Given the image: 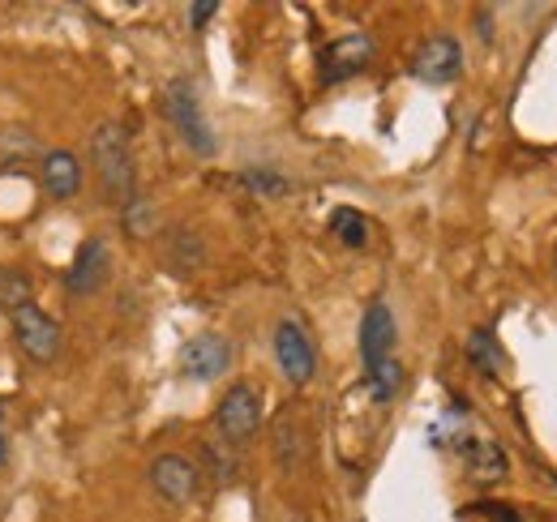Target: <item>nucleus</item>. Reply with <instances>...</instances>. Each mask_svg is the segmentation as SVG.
Segmentation results:
<instances>
[{
  "instance_id": "1",
  "label": "nucleus",
  "mask_w": 557,
  "mask_h": 522,
  "mask_svg": "<svg viewBox=\"0 0 557 522\" xmlns=\"http://www.w3.org/2000/svg\"><path fill=\"white\" fill-rule=\"evenodd\" d=\"M90 159H95V172H99V185L103 197L116 201V206H129L138 197V167H134V146L121 125L103 121L95 137H90Z\"/></svg>"
},
{
  "instance_id": "2",
  "label": "nucleus",
  "mask_w": 557,
  "mask_h": 522,
  "mask_svg": "<svg viewBox=\"0 0 557 522\" xmlns=\"http://www.w3.org/2000/svg\"><path fill=\"white\" fill-rule=\"evenodd\" d=\"M163 116L176 125L181 141H185L194 154H202V159L214 154L219 141H214V129H210L207 112H202L198 86H194L189 77H172V82L163 86Z\"/></svg>"
},
{
  "instance_id": "3",
  "label": "nucleus",
  "mask_w": 557,
  "mask_h": 522,
  "mask_svg": "<svg viewBox=\"0 0 557 522\" xmlns=\"http://www.w3.org/2000/svg\"><path fill=\"white\" fill-rule=\"evenodd\" d=\"M214 428H219V437H223L227 446L253 442L258 428H262V394H258V386L236 382L232 390L223 394L219 407H214Z\"/></svg>"
},
{
  "instance_id": "4",
  "label": "nucleus",
  "mask_w": 557,
  "mask_h": 522,
  "mask_svg": "<svg viewBox=\"0 0 557 522\" xmlns=\"http://www.w3.org/2000/svg\"><path fill=\"white\" fill-rule=\"evenodd\" d=\"M275 360L292 386H309L313 373H318L313 338H309V330L300 326L296 318H283V322L275 326Z\"/></svg>"
},
{
  "instance_id": "5",
  "label": "nucleus",
  "mask_w": 557,
  "mask_h": 522,
  "mask_svg": "<svg viewBox=\"0 0 557 522\" xmlns=\"http://www.w3.org/2000/svg\"><path fill=\"white\" fill-rule=\"evenodd\" d=\"M232 338L214 334V330H202L194 334L185 347H181V373L189 382H219L227 369H232Z\"/></svg>"
},
{
  "instance_id": "6",
  "label": "nucleus",
  "mask_w": 557,
  "mask_h": 522,
  "mask_svg": "<svg viewBox=\"0 0 557 522\" xmlns=\"http://www.w3.org/2000/svg\"><path fill=\"white\" fill-rule=\"evenodd\" d=\"M463 73V48L455 35H429L412 57V77L429 82V86H446Z\"/></svg>"
},
{
  "instance_id": "7",
  "label": "nucleus",
  "mask_w": 557,
  "mask_h": 522,
  "mask_svg": "<svg viewBox=\"0 0 557 522\" xmlns=\"http://www.w3.org/2000/svg\"><path fill=\"white\" fill-rule=\"evenodd\" d=\"M9 318H13V338H17V347H22L30 360H39V364H52V360H57V351H61V326H57L44 309L26 304V309H17V313H9Z\"/></svg>"
},
{
  "instance_id": "8",
  "label": "nucleus",
  "mask_w": 557,
  "mask_h": 522,
  "mask_svg": "<svg viewBox=\"0 0 557 522\" xmlns=\"http://www.w3.org/2000/svg\"><path fill=\"white\" fill-rule=\"evenodd\" d=\"M395 343H399V326H395L391 304L386 300H373L364 309V318H360V360H364V373L377 369L382 360H391Z\"/></svg>"
},
{
  "instance_id": "9",
  "label": "nucleus",
  "mask_w": 557,
  "mask_h": 522,
  "mask_svg": "<svg viewBox=\"0 0 557 522\" xmlns=\"http://www.w3.org/2000/svg\"><path fill=\"white\" fill-rule=\"evenodd\" d=\"M150 484L163 501L189 506L198 497V462L185 455H159L150 462Z\"/></svg>"
},
{
  "instance_id": "10",
  "label": "nucleus",
  "mask_w": 557,
  "mask_h": 522,
  "mask_svg": "<svg viewBox=\"0 0 557 522\" xmlns=\"http://www.w3.org/2000/svg\"><path fill=\"white\" fill-rule=\"evenodd\" d=\"M373 61V39L369 35H344L322 52V82H348L364 73Z\"/></svg>"
},
{
  "instance_id": "11",
  "label": "nucleus",
  "mask_w": 557,
  "mask_h": 522,
  "mask_svg": "<svg viewBox=\"0 0 557 522\" xmlns=\"http://www.w3.org/2000/svg\"><path fill=\"white\" fill-rule=\"evenodd\" d=\"M108 258H112V253H108L103 240H86V245L77 249V258H73L70 274H65L70 296H95V291L108 283V270H112Z\"/></svg>"
},
{
  "instance_id": "12",
  "label": "nucleus",
  "mask_w": 557,
  "mask_h": 522,
  "mask_svg": "<svg viewBox=\"0 0 557 522\" xmlns=\"http://www.w3.org/2000/svg\"><path fill=\"white\" fill-rule=\"evenodd\" d=\"M44 189L52 197H73L82 189V163L73 150H48L44 154Z\"/></svg>"
},
{
  "instance_id": "13",
  "label": "nucleus",
  "mask_w": 557,
  "mask_h": 522,
  "mask_svg": "<svg viewBox=\"0 0 557 522\" xmlns=\"http://www.w3.org/2000/svg\"><path fill=\"white\" fill-rule=\"evenodd\" d=\"M463 351H468V364H472L476 373H485V377H497V373H502V364H506V356H502V347H497L493 330H485V326H476L472 334H468Z\"/></svg>"
},
{
  "instance_id": "14",
  "label": "nucleus",
  "mask_w": 557,
  "mask_h": 522,
  "mask_svg": "<svg viewBox=\"0 0 557 522\" xmlns=\"http://www.w3.org/2000/svg\"><path fill=\"white\" fill-rule=\"evenodd\" d=\"M364 390H369V398L373 402H391L395 394L404 390V364L391 356V360H382L377 369H369L364 373Z\"/></svg>"
},
{
  "instance_id": "15",
  "label": "nucleus",
  "mask_w": 557,
  "mask_h": 522,
  "mask_svg": "<svg viewBox=\"0 0 557 522\" xmlns=\"http://www.w3.org/2000/svg\"><path fill=\"white\" fill-rule=\"evenodd\" d=\"M168 261H176V270H198L207 261V245L194 227H176L168 240Z\"/></svg>"
},
{
  "instance_id": "16",
  "label": "nucleus",
  "mask_w": 557,
  "mask_h": 522,
  "mask_svg": "<svg viewBox=\"0 0 557 522\" xmlns=\"http://www.w3.org/2000/svg\"><path fill=\"white\" fill-rule=\"evenodd\" d=\"M275 458L283 471H296L300 462H305V433H300V424L292 420V415H283L275 428Z\"/></svg>"
},
{
  "instance_id": "17",
  "label": "nucleus",
  "mask_w": 557,
  "mask_h": 522,
  "mask_svg": "<svg viewBox=\"0 0 557 522\" xmlns=\"http://www.w3.org/2000/svg\"><path fill=\"white\" fill-rule=\"evenodd\" d=\"M463 455H468L472 475H476V480H485V484H493V480H502V475H506V455H502L493 442H468V446H463Z\"/></svg>"
},
{
  "instance_id": "18",
  "label": "nucleus",
  "mask_w": 557,
  "mask_h": 522,
  "mask_svg": "<svg viewBox=\"0 0 557 522\" xmlns=\"http://www.w3.org/2000/svg\"><path fill=\"white\" fill-rule=\"evenodd\" d=\"M331 232H335L348 249H364V245H369V219H364L360 210H351V206H339V210L331 214Z\"/></svg>"
},
{
  "instance_id": "19",
  "label": "nucleus",
  "mask_w": 557,
  "mask_h": 522,
  "mask_svg": "<svg viewBox=\"0 0 557 522\" xmlns=\"http://www.w3.org/2000/svg\"><path fill=\"white\" fill-rule=\"evenodd\" d=\"M30 296H35L30 278H26L22 270H13V265H0V309L17 313V309H26V304H30Z\"/></svg>"
},
{
  "instance_id": "20",
  "label": "nucleus",
  "mask_w": 557,
  "mask_h": 522,
  "mask_svg": "<svg viewBox=\"0 0 557 522\" xmlns=\"http://www.w3.org/2000/svg\"><path fill=\"white\" fill-rule=\"evenodd\" d=\"M240 185L258 197H283L287 189H292L287 176H278V172H271V167H245V172H240Z\"/></svg>"
},
{
  "instance_id": "21",
  "label": "nucleus",
  "mask_w": 557,
  "mask_h": 522,
  "mask_svg": "<svg viewBox=\"0 0 557 522\" xmlns=\"http://www.w3.org/2000/svg\"><path fill=\"white\" fill-rule=\"evenodd\" d=\"M35 150H39V141H35L30 129H22V125H4V129H0V163L26 159V154H35Z\"/></svg>"
},
{
  "instance_id": "22",
  "label": "nucleus",
  "mask_w": 557,
  "mask_h": 522,
  "mask_svg": "<svg viewBox=\"0 0 557 522\" xmlns=\"http://www.w3.org/2000/svg\"><path fill=\"white\" fill-rule=\"evenodd\" d=\"M121 210H125V223H129L134 236H150V232H154V206H150L141 194L134 197L129 206H121Z\"/></svg>"
},
{
  "instance_id": "23",
  "label": "nucleus",
  "mask_w": 557,
  "mask_h": 522,
  "mask_svg": "<svg viewBox=\"0 0 557 522\" xmlns=\"http://www.w3.org/2000/svg\"><path fill=\"white\" fill-rule=\"evenodd\" d=\"M202 458L210 462V475H214L219 484H232V480H236V471H240V467H236V455L219 450L214 442H210V446H202Z\"/></svg>"
},
{
  "instance_id": "24",
  "label": "nucleus",
  "mask_w": 557,
  "mask_h": 522,
  "mask_svg": "<svg viewBox=\"0 0 557 522\" xmlns=\"http://www.w3.org/2000/svg\"><path fill=\"white\" fill-rule=\"evenodd\" d=\"M214 13H219V0H198V4H189V26L202 30Z\"/></svg>"
},
{
  "instance_id": "25",
  "label": "nucleus",
  "mask_w": 557,
  "mask_h": 522,
  "mask_svg": "<svg viewBox=\"0 0 557 522\" xmlns=\"http://www.w3.org/2000/svg\"><path fill=\"white\" fill-rule=\"evenodd\" d=\"M488 514H493V522H523L519 510H510V506H488Z\"/></svg>"
},
{
  "instance_id": "26",
  "label": "nucleus",
  "mask_w": 557,
  "mask_h": 522,
  "mask_svg": "<svg viewBox=\"0 0 557 522\" xmlns=\"http://www.w3.org/2000/svg\"><path fill=\"white\" fill-rule=\"evenodd\" d=\"M476 22H481V35H493V26H488V9H481V13H476Z\"/></svg>"
},
{
  "instance_id": "27",
  "label": "nucleus",
  "mask_w": 557,
  "mask_h": 522,
  "mask_svg": "<svg viewBox=\"0 0 557 522\" xmlns=\"http://www.w3.org/2000/svg\"><path fill=\"white\" fill-rule=\"evenodd\" d=\"M4 458H9V446H4V433H0V467H4Z\"/></svg>"
},
{
  "instance_id": "28",
  "label": "nucleus",
  "mask_w": 557,
  "mask_h": 522,
  "mask_svg": "<svg viewBox=\"0 0 557 522\" xmlns=\"http://www.w3.org/2000/svg\"><path fill=\"white\" fill-rule=\"evenodd\" d=\"M0 420H4V407H0Z\"/></svg>"
}]
</instances>
